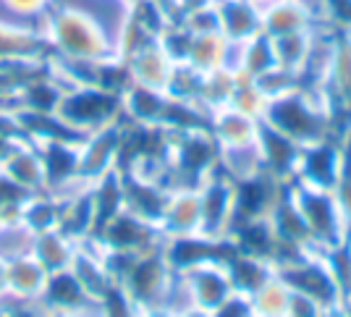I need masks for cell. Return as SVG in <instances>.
<instances>
[{"mask_svg":"<svg viewBox=\"0 0 351 317\" xmlns=\"http://www.w3.org/2000/svg\"><path fill=\"white\" fill-rule=\"evenodd\" d=\"M3 3H5L11 11H16V14L32 16V14H40L50 0H3Z\"/></svg>","mask_w":351,"mask_h":317,"instance_id":"11","label":"cell"},{"mask_svg":"<svg viewBox=\"0 0 351 317\" xmlns=\"http://www.w3.org/2000/svg\"><path fill=\"white\" fill-rule=\"evenodd\" d=\"M40 158L45 165V187L66 181L71 173H76L79 163V150L63 137L58 139H43L40 142Z\"/></svg>","mask_w":351,"mask_h":317,"instance_id":"5","label":"cell"},{"mask_svg":"<svg viewBox=\"0 0 351 317\" xmlns=\"http://www.w3.org/2000/svg\"><path fill=\"white\" fill-rule=\"evenodd\" d=\"M3 210H5V207H3V204H0V223H3V220H5V218H3Z\"/></svg>","mask_w":351,"mask_h":317,"instance_id":"14","label":"cell"},{"mask_svg":"<svg viewBox=\"0 0 351 317\" xmlns=\"http://www.w3.org/2000/svg\"><path fill=\"white\" fill-rule=\"evenodd\" d=\"M110 113L113 100L97 89H76L71 95L63 92L56 108V118L66 129H97V124H103Z\"/></svg>","mask_w":351,"mask_h":317,"instance_id":"2","label":"cell"},{"mask_svg":"<svg viewBox=\"0 0 351 317\" xmlns=\"http://www.w3.org/2000/svg\"><path fill=\"white\" fill-rule=\"evenodd\" d=\"M43 56V37L0 24V63H34Z\"/></svg>","mask_w":351,"mask_h":317,"instance_id":"6","label":"cell"},{"mask_svg":"<svg viewBox=\"0 0 351 317\" xmlns=\"http://www.w3.org/2000/svg\"><path fill=\"white\" fill-rule=\"evenodd\" d=\"M16 147V142H11V139H5V137H0V163L8 158V152Z\"/></svg>","mask_w":351,"mask_h":317,"instance_id":"12","label":"cell"},{"mask_svg":"<svg viewBox=\"0 0 351 317\" xmlns=\"http://www.w3.org/2000/svg\"><path fill=\"white\" fill-rule=\"evenodd\" d=\"M8 291V283H5V259L0 257V296Z\"/></svg>","mask_w":351,"mask_h":317,"instance_id":"13","label":"cell"},{"mask_svg":"<svg viewBox=\"0 0 351 317\" xmlns=\"http://www.w3.org/2000/svg\"><path fill=\"white\" fill-rule=\"evenodd\" d=\"M0 173L14 181L16 187L27 189V191H37L45 187V165L40 158V150H32L27 144H16L8 152V158L0 163Z\"/></svg>","mask_w":351,"mask_h":317,"instance_id":"3","label":"cell"},{"mask_svg":"<svg viewBox=\"0 0 351 317\" xmlns=\"http://www.w3.org/2000/svg\"><path fill=\"white\" fill-rule=\"evenodd\" d=\"M53 43L73 60H97L105 53L97 24L76 8H63L53 19Z\"/></svg>","mask_w":351,"mask_h":317,"instance_id":"1","label":"cell"},{"mask_svg":"<svg viewBox=\"0 0 351 317\" xmlns=\"http://www.w3.org/2000/svg\"><path fill=\"white\" fill-rule=\"evenodd\" d=\"M16 210H19V223L27 226L34 236L45 231H56L63 215V210H58V204H53L47 197H27Z\"/></svg>","mask_w":351,"mask_h":317,"instance_id":"8","label":"cell"},{"mask_svg":"<svg viewBox=\"0 0 351 317\" xmlns=\"http://www.w3.org/2000/svg\"><path fill=\"white\" fill-rule=\"evenodd\" d=\"M113 150H116V142H113V137H97V139H92V142L84 147V150H79V163H76V173H103L105 165H108V160L113 155Z\"/></svg>","mask_w":351,"mask_h":317,"instance_id":"10","label":"cell"},{"mask_svg":"<svg viewBox=\"0 0 351 317\" xmlns=\"http://www.w3.org/2000/svg\"><path fill=\"white\" fill-rule=\"evenodd\" d=\"M32 242H34V233L27 226H21L19 220L16 223H5V220L0 223V257L5 262L21 257V255H29Z\"/></svg>","mask_w":351,"mask_h":317,"instance_id":"9","label":"cell"},{"mask_svg":"<svg viewBox=\"0 0 351 317\" xmlns=\"http://www.w3.org/2000/svg\"><path fill=\"white\" fill-rule=\"evenodd\" d=\"M45 281H47V270L32 252L5 262V283H8V291L14 296H21V299L40 296L45 288Z\"/></svg>","mask_w":351,"mask_h":317,"instance_id":"4","label":"cell"},{"mask_svg":"<svg viewBox=\"0 0 351 317\" xmlns=\"http://www.w3.org/2000/svg\"><path fill=\"white\" fill-rule=\"evenodd\" d=\"M32 255L43 262L47 273L66 270L73 259V252L69 249V242H66V233H60L58 228L37 233L34 242H32Z\"/></svg>","mask_w":351,"mask_h":317,"instance_id":"7","label":"cell"}]
</instances>
